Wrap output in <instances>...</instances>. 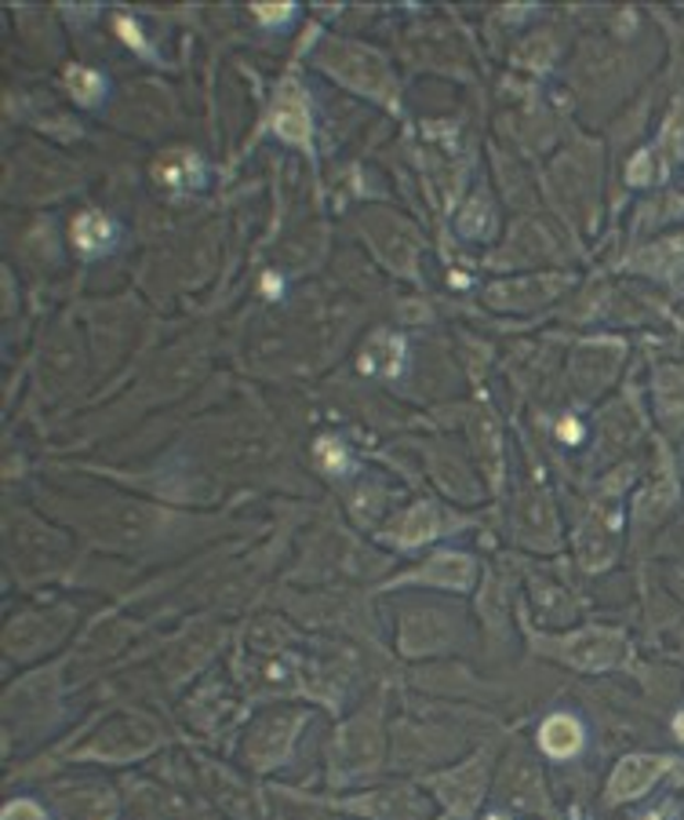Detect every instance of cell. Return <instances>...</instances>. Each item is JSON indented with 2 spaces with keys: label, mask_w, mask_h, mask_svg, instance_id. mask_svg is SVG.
Here are the masks:
<instances>
[{
  "label": "cell",
  "mask_w": 684,
  "mask_h": 820,
  "mask_svg": "<svg viewBox=\"0 0 684 820\" xmlns=\"http://www.w3.org/2000/svg\"><path fill=\"white\" fill-rule=\"evenodd\" d=\"M0 820H52V817H47L44 806H37L33 799H11L4 806V813H0Z\"/></svg>",
  "instance_id": "obj_13"
},
{
  "label": "cell",
  "mask_w": 684,
  "mask_h": 820,
  "mask_svg": "<svg viewBox=\"0 0 684 820\" xmlns=\"http://www.w3.org/2000/svg\"><path fill=\"white\" fill-rule=\"evenodd\" d=\"M485 820H513V817H507V813H488Z\"/></svg>",
  "instance_id": "obj_16"
},
{
  "label": "cell",
  "mask_w": 684,
  "mask_h": 820,
  "mask_svg": "<svg viewBox=\"0 0 684 820\" xmlns=\"http://www.w3.org/2000/svg\"><path fill=\"white\" fill-rule=\"evenodd\" d=\"M670 766H674V758H666V755H627L616 769H611L605 799L611 806L641 799L644 791L655 788L659 777H663Z\"/></svg>",
  "instance_id": "obj_2"
},
{
  "label": "cell",
  "mask_w": 684,
  "mask_h": 820,
  "mask_svg": "<svg viewBox=\"0 0 684 820\" xmlns=\"http://www.w3.org/2000/svg\"><path fill=\"white\" fill-rule=\"evenodd\" d=\"M256 11H259V15L267 19V22H281V19L292 15V4H281V8H267V4H259Z\"/></svg>",
  "instance_id": "obj_14"
},
{
  "label": "cell",
  "mask_w": 684,
  "mask_h": 820,
  "mask_svg": "<svg viewBox=\"0 0 684 820\" xmlns=\"http://www.w3.org/2000/svg\"><path fill=\"white\" fill-rule=\"evenodd\" d=\"M616 543H619V518L601 504L590 515V521L579 532V554L586 569H605L611 558H616Z\"/></svg>",
  "instance_id": "obj_6"
},
{
  "label": "cell",
  "mask_w": 684,
  "mask_h": 820,
  "mask_svg": "<svg viewBox=\"0 0 684 820\" xmlns=\"http://www.w3.org/2000/svg\"><path fill=\"white\" fill-rule=\"evenodd\" d=\"M452 521L455 518L448 515V510H441L437 504L423 500V504L408 507L404 515H398V518L390 521L387 540L398 543V547H423L430 540H437L441 532H448Z\"/></svg>",
  "instance_id": "obj_3"
},
{
  "label": "cell",
  "mask_w": 684,
  "mask_h": 820,
  "mask_svg": "<svg viewBox=\"0 0 684 820\" xmlns=\"http://www.w3.org/2000/svg\"><path fill=\"white\" fill-rule=\"evenodd\" d=\"M655 395H659V412L670 423H684V368H663Z\"/></svg>",
  "instance_id": "obj_10"
},
{
  "label": "cell",
  "mask_w": 684,
  "mask_h": 820,
  "mask_svg": "<svg viewBox=\"0 0 684 820\" xmlns=\"http://www.w3.org/2000/svg\"><path fill=\"white\" fill-rule=\"evenodd\" d=\"M303 719H295V715H273V719H267V722H259L256 726V733H251V741H248V763L251 766H278V758H284V752H287V744H292V730L298 726Z\"/></svg>",
  "instance_id": "obj_7"
},
{
  "label": "cell",
  "mask_w": 684,
  "mask_h": 820,
  "mask_svg": "<svg viewBox=\"0 0 684 820\" xmlns=\"http://www.w3.org/2000/svg\"><path fill=\"white\" fill-rule=\"evenodd\" d=\"M539 649L579 671H608L627 660V638L619 632H605V627H586L568 638H543Z\"/></svg>",
  "instance_id": "obj_1"
},
{
  "label": "cell",
  "mask_w": 684,
  "mask_h": 820,
  "mask_svg": "<svg viewBox=\"0 0 684 820\" xmlns=\"http://www.w3.org/2000/svg\"><path fill=\"white\" fill-rule=\"evenodd\" d=\"M66 80L74 85V95L80 102H95L102 95V77L99 74H91V69H80V66H74L66 74Z\"/></svg>",
  "instance_id": "obj_12"
},
{
  "label": "cell",
  "mask_w": 684,
  "mask_h": 820,
  "mask_svg": "<svg viewBox=\"0 0 684 820\" xmlns=\"http://www.w3.org/2000/svg\"><path fill=\"white\" fill-rule=\"evenodd\" d=\"M273 132L292 139V142H310V114L303 99H295V95H284L278 102V114H273Z\"/></svg>",
  "instance_id": "obj_9"
},
{
  "label": "cell",
  "mask_w": 684,
  "mask_h": 820,
  "mask_svg": "<svg viewBox=\"0 0 684 820\" xmlns=\"http://www.w3.org/2000/svg\"><path fill=\"white\" fill-rule=\"evenodd\" d=\"M485 758H488V755H477V758H470L466 766L452 769V774H444V777L434 780L437 788H441V802L448 806V810H452L455 817H470V813H474V806L481 802V795H485V777H488Z\"/></svg>",
  "instance_id": "obj_4"
},
{
  "label": "cell",
  "mask_w": 684,
  "mask_h": 820,
  "mask_svg": "<svg viewBox=\"0 0 684 820\" xmlns=\"http://www.w3.org/2000/svg\"><path fill=\"white\" fill-rule=\"evenodd\" d=\"M474 576H477V565H474L470 554L437 551L434 558H426L423 569L404 573L401 584H434V587H448V591H470Z\"/></svg>",
  "instance_id": "obj_5"
},
{
  "label": "cell",
  "mask_w": 684,
  "mask_h": 820,
  "mask_svg": "<svg viewBox=\"0 0 684 820\" xmlns=\"http://www.w3.org/2000/svg\"><path fill=\"white\" fill-rule=\"evenodd\" d=\"M674 733H677V741L684 744V711H677V715H674Z\"/></svg>",
  "instance_id": "obj_15"
},
{
  "label": "cell",
  "mask_w": 684,
  "mask_h": 820,
  "mask_svg": "<svg viewBox=\"0 0 684 820\" xmlns=\"http://www.w3.org/2000/svg\"><path fill=\"white\" fill-rule=\"evenodd\" d=\"M74 241L80 248H88V252H99V248H106V245L113 241L110 219L99 216V212H84V216L74 223Z\"/></svg>",
  "instance_id": "obj_11"
},
{
  "label": "cell",
  "mask_w": 684,
  "mask_h": 820,
  "mask_svg": "<svg viewBox=\"0 0 684 820\" xmlns=\"http://www.w3.org/2000/svg\"><path fill=\"white\" fill-rule=\"evenodd\" d=\"M539 747H543V755L557 758V763H568L586 747V730L583 722L568 715V711H554L543 726H539Z\"/></svg>",
  "instance_id": "obj_8"
}]
</instances>
